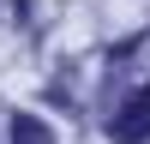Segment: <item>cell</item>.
<instances>
[{
    "label": "cell",
    "instance_id": "6da1fadb",
    "mask_svg": "<svg viewBox=\"0 0 150 144\" xmlns=\"http://www.w3.org/2000/svg\"><path fill=\"white\" fill-rule=\"evenodd\" d=\"M114 144H150V84L114 114Z\"/></svg>",
    "mask_w": 150,
    "mask_h": 144
},
{
    "label": "cell",
    "instance_id": "7a4b0ae2",
    "mask_svg": "<svg viewBox=\"0 0 150 144\" xmlns=\"http://www.w3.org/2000/svg\"><path fill=\"white\" fill-rule=\"evenodd\" d=\"M12 144H54V132L30 114H12Z\"/></svg>",
    "mask_w": 150,
    "mask_h": 144
}]
</instances>
